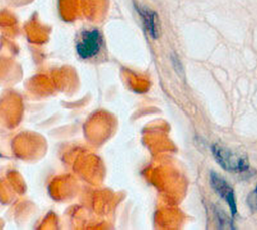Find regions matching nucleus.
<instances>
[{"instance_id":"1","label":"nucleus","mask_w":257,"mask_h":230,"mask_svg":"<svg viewBox=\"0 0 257 230\" xmlns=\"http://www.w3.org/2000/svg\"><path fill=\"white\" fill-rule=\"evenodd\" d=\"M211 149L216 161L223 169L235 173H241L248 169V160L244 156L219 144H214Z\"/></svg>"},{"instance_id":"2","label":"nucleus","mask_w":257,"mask_h":230,"mask_svg":"<svg viewBox=\"0 0 257 230\" xmlns=\"http://www.w3.org/2000/svg\"><path fill=\"white\" fill-rule=\"evenodd\" d=\"M103 45V38L97 29L85 31L77 42V52L83 60H88L98 54Z\"/></svg>"},{"instance_id":"3","label":"nucleus","mask_w":257,"mask_h":230,"mask_svg":"<svg viewBox=\"0 0 257 230\" xmlns=\"http://www.w3.org/2000/svg\"><path fill=\"white\" fill-rule=\"evenodd\" d=\"M210 184L215 192L227 202L232 215L235 216L237 212V206L233 188L226 180L223 179L220 175H217L214 172L210 174Z\"/></svg>"},{"instance_id":"4","label":"nucleus","mask_w":257,"mask_h":230,"mask_svg":"<svg viewBox=\"0 0 257 230\" xmlns=\"http://www.w3.org/2000/svg\"><path fill=\"white\" fill-rule=\"evenodd\" d=\"M139 12L142 16V21L148 34H150L152 38H158L159 35V23L157 14L150 9L144 8L140 9Z\"/></svg>"},{"instance_id":"5","label":"nucleus","mask_w":257,"mask_h":230,"mask_svg":"<svg viewBox=\"0 0 257 230\" xmlns=\"http://www.w3.org/2000/svg\"><path fill=\"white\" fill-rule=\"evenodd\" d=\"M247 205L253 212L257 213V186L247 197Z\"/></svg>"}]
</instances>
